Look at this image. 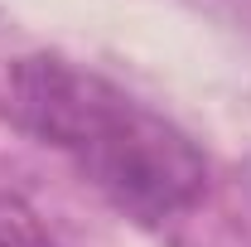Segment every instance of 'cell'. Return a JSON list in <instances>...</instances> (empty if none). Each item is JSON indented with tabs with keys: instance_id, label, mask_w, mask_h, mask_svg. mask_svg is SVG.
Returning <instances> with one entry per match:
<instances>
[{
	"instance_id": "obj_2",
	"label": "cell",
	"mask_w": 251,
	"mask_h": 247,
	"mask_svg": "<svg viewBox=\"0 0 251 247\" xmlns=\"http://www.w3.org/2000/svg\"><path fill=\"white\" fill-rule=\"evenodd\" d=\"M0 247H53L39 214L15 194H0Z\"/></svg>"
},
{
	"instance_id": "obj_1",
	"label": "cell",
	"mask_w": 251,
	"mask_h": 247,
	"mask_svg": "<svg viewBox=\"0 0 251 247\" xmlns=\"http://www.w3.org/2000/svg\"><path fill=\"white\" fill-rule=\"evenodd\" d=\"M10 102L44 146L63 151L87 185L135 223H164L208 189L203 151L169 117L58 54L15 63Z\"/></svg>"
}]
</instances>
